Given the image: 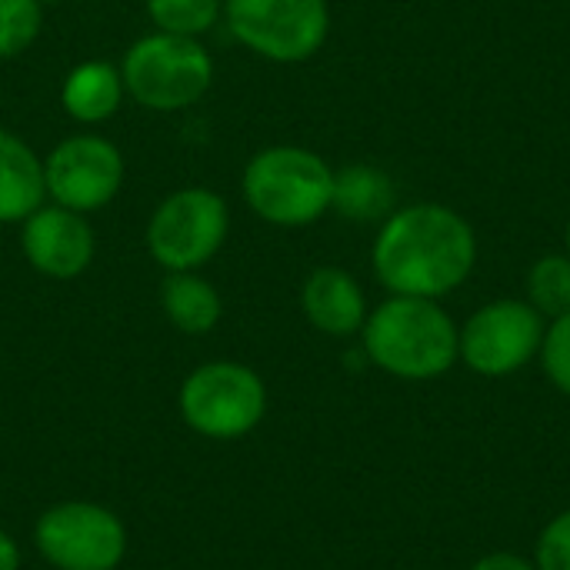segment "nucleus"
<instances>
[{"label": "nucleus", "mask_w": 570, "mask_h": 570, "mask_svg": "<svg viewBox=\"0 0 570 570\" xmlns=\"http://www.w3.org/2000/svg\"><path fill=\"white\" fill-rule=\"evenodd\" d=\"M120 77L134 104L144 110L174 114L207 97L214 87V57L197 37L154 30L127 47Z\"/></svg>", "instance_id": "20e7f679"}, {"label": "nucleus", "mask_w": 570, "mask_h": 570, "mask_svg": "<svg viewBox=\"0 0 570 570\" xmlns=\"http://www.w3.org/2000/svg\"><path fill=\"white\" fill-rule=\"evenodd\" d=\"M564 254L570 257V217H568V227H564Z\"/></svg>", "instance_id": "b1692460"}, {"label": "nucleus", "mask_w": 570, "mask_h": 570, "mask_svg": "<svg viewBox=\"0 0 570 570\" xmlns=\"http://www.w3.org/2000/svg\"><path fill=\"white\" fill-rule=\"evenodd\" d=\"M397 207L394 180L374 164H347L334 170L331 210L354 224H381Z\"/></svg>", "instance_id": "2eb2a0df"}, {"label": "nucleus", "mask_w": 570, "mask_h": 570, "mask_svg": "<svg viewBox=\"0 0 570 570\" xmlns=\"http://www.w3.org/2000/svg\"><path fill=\"white\" fill-rule=\"evenodd\" d=\"M160 307L167 321L190 337H200L220 321V294L197 271H170L160 284Z\"/></svg>", "instance_id": "dca6fc26"}, {"label": "nucleus", "mask_w": 570, "mask_h": 570, "mask_svg": "<svg viewBox=\"0 0 570 570\" xmlns=\"http://www.w3.org/2000/svg\"><path fill=\"white\" fill-rule=\"evenodd\" d=\"M124 77L120 67L107 60H80L67 70L60 83V107L80 127H97L110 120L124 104Z\"/></svg>", "instance_id": "ddd939ff"}, {"label": "nucleus", "mask_w": 570, "mask_h": 570, "mask_svg": "<svg viewBox=\"0 0 570 570\" xmlns=\"http://www.w3.org/2000/svg\"><path fill=\"white\" fill-rule=\"evenodd\" d=\"M33 541L40 558L57 570H117L127 554L120 518L87 501L47 508L33 528Z\"/></svg>", "instance_id": "1a4fd4ad"}, {"label": "nucleus", "mask_w": 570, "mask_h": 570, "mask_svg": "<svg viewBox=\"0 0 570 570\" xmlns=\"http://www.w3.org/2000/svg\"><path fill=\"white\" fill-rule=\"evenodd\" d=\"M364 354L397 381H434L458 364V324L428 297L381 301L361 327Z\"/></svg>", "instance_id": "f03ea898"}, {"label": "nucleus", "mask_w": 570, "mask_h": 570, "mask_svg": "<svg viewBox=\"0 0 570 570\" xmlns=\"http://www.w3.org/2000/svg\"><path fill=\"white\" fill-rule=\"evenodd\" d=\"M0 570H20V551L10 534L0 531Z\"/></svg>", "instance_id": "5701e85b"}, {"label": "nucleus", "mask_w": 570, "mask_h": 570, "mask_svg": "<svg viewBox=\"0 0 570 570\" xmlns=\"http://www.w3.org/2000/svg\"><path fill=\"white\" fill-rule=\"evenodd\" d=\"M40 7H53V3H60V0H37Z\"/></svg>", "instance_id": "393cba45"}, {"label": "nucleus", "mask_w": 570, "mask_h": 570, "mask_svg": "<svg viewBox=\"0 0 570 570\" xmlns=\"http://www.w3.org/2000/svg\"><path fill=\"white\" fill-rule=\"evenodd\" d=\"M548 321L521 297H498L458 327V361L481 377H511L544 344Z\"/></svg>", "instance_id": "6e6552de"}, {"label": "nucleus", "mask_w": 570, "mask_h": 570, "mask_svg": "<svg viewBox=\"0 0 570 570\" xmlns=\"http://www.w3.org/2000/svg\"><path fill=\"white\" fill-rule=\"evenodd\" d=\"M244 200L254 217L274 227H311L331 214L334 167L294 144L257 150L240 177Z\"/></svg>", "instance_id": "7ed1b4c3"}, {"label": "nucleus", "mask_w": 570, "mask_h": 570, "mask_svg": "<svg viewBox=\"0 0 570 570\" xmlns=\"http://www.w3.org/2000/svg\"><path fill=\"white\" fill-rule=\"evenodd\" d=\"M154 30L177 37H204L224 17V0H147Z\"/></svg>", "instance_id": "a211bd4d"}, {"label": "nucleus", "mask_w": 570, "mask_h": 570, "mask_svg": "<svg viewBox=\"0 0 570 570\" xmlns=\"http://www.w3.org/2000/svg\"><path fill=\"white\" fill-rule=\"evenodd\" d=\"M230 230L227 200L210 187H180L167 194L144 230L147 254L164 274L170 271H200L210 264Z\"/></svg>", "instance_id": "39448f33"}, {"label": "nucleus", "mask_w": 570, "mask_h": 570, "mask_svg": "<svg viewBox=\"0 0 570 570\" xmlns=\"http://www.w3.org/2000/svg\"><path fill=\"white\" fill-rule=\"evenodd\" d=\"M230 37L271 63H304L327 43V0H224Z\"/></svg>", "instance_id": "423d86ee"}, {"label": "nucleus", "mask_w": 570, "mask_h": 570, "mask_svg": "<svg viewBox=\"0 0 570 570\" xmlns=\"http://www.w3.org/2000/svg\"><path fill=\"white\" fill-rule=\"evenodd\" d=\"M534 568L570 570V511L548 521V528L541 531L534 548Z\"/></svg>", "instance_id": "412c9836"}, {"label": "nucleus", "mask_w": 570, "mask_h": 570, "mask_svg": "<svg viewBox=\"0 0 570 570\" xmlns=\"http://www.w3.org/2000/svg\"><path fill=\"white\" fill-rule=\"evenodd\" d=\"M541 367L548 374V381L570 397V314L558 317L548 324L544 331V344H541Z\"/></svg>", "instance_id": "aec40b11"}, {"label": "nucleus", "mask_w": 570, "mask_h": 570, "mask_svg": "<svg viewBox=\"0 0 570 570\" xmlns=\"http://www.w3.org/2000/svg\"><path fill=\"white\" fill-rule=\"evenodd\" d=\"M180 417L204 438L234 441L250 434L267 414V387L257 371L237 361H210L180 384Z\"/></svg>", "instance_id": "0eeeda50"}, {"label": "nucleus", "mask_w": 570, "mask_h": 570, "mask_svg": "<svg viewBox=\"0 0 570 570\" xmlns=\"http://www.w3.org/2000/svg\"><path fill=\"white\" fill-rule=\"evenodd\" d=\"M528 304L551 324L570 314V257L568 254H544L531 264L528 281Z\"/></svg>", "instance_id": "f3484780"}, {"label": "nucleus", "mask_w": 570, "mask_h": 570, "mask_svg": "<svg viewBox=\"0 0 570 570\" xmlns=\"http://www.w3.org/2000/svg\"><path fill=\"white\" fill-rule=\"evenodd\" d=\"M301 311L307 324L327 337H351L361 334L367 321V297L354 274L344 267H314L301 287Z\"/></svg>", "instance_id": "f8f14e48"}, {"label": "nucleus", "mask_w": 570, "mask_h": 570, "mask_svg": "<svg viewBox=\"0 0 570 570\" xmlns=\"http://www.w3.org/2000/svg\"><path fill=\"white\" fill-rule=\"evenodd\" d=\"M371 267L387 294L441 301L474 274L478 234L448 204L421 200L394 207L377 227Z\"/></svg>", "instance_id": "f257e3e1"}, {"label": "nucleus", "mask_w": 570, "mask_h": 570, "mask_svg": "<svg viewBox=\"0 0 570 570\" xmlns=\"http://www.w3.org/2000/svg\"><path fill=\"white\" fill-rule=\"evenodd\" d=\"M40 204H47L43 157L13 130L0 127V224H23Z\"/></svg>", "instance_id": "4468645a"}, {"label": "nucleus", "mask_w": 570, "mask_h": 570, "mask_svg": "<svg viewBox=\"0 0 570 570\" xmlns=\"http://www.w3.org/2000/svg\"><path fill=\"white\" fill-rule=\"evenodd\" d=\"M20 250L37 274L73 281L90 267L97 240L83 214L47 200L20 224Z\"/></svg>", "instance_id": "9b49d317"}, {"label": "nucleus", "mask_w": 570, "mask_h": 570, "mask_svg": "<svg viewBox=\"0 0 570 570\" xmlns=\"http://www.w3.org/2000/svg\"><path fill=\"white\" fill-rule=\"evenodd\" d=\"M43 27L37 0H0V60H13L33 47Z\"/></svg>", "instance_id": "6ab92c4d"}, {"label": "nucleus", "mask_w": 570, "mask_h": 570, "mask_svg": "<svg viewBox=\"0 0 570 570\" xmlns=\"http://www.w3.org/2000/svg\"><path fill=\"white\" fill-rule=\"evenodd\" d=\"M471 570H538L534 561H524L521 554H508V551H498V554H488L481 558Z\"/></svg>", "instance_id": "4be33fe9"}, {"label": "nucleus", "mask_w": 570, "mask_h": 570, "mask_svg": "<svg viewBox=\"0 0 570 570\" xmlns=\"http://www.w3.org/2000/svg\"><path fill=\"white\" fill-rule=\"evenodd\" d=\"M124 154L114 140L100 134L63 137L43 157V190L47 200L77 214H94L107 207L124 187Z\"/></svg>", "instance_id": "9d476101"}]
</instances>
